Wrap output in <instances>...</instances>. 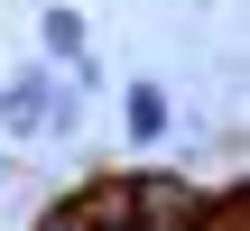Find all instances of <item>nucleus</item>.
<instances>
[{"label": "nucleus", "instance_id": "f257e3e1", "mask_svg": "<svg viewBox=\"0 0 250 231\" xmlns=\"http://www.w3.org/2000/svg\"><path fill=\"white\" fill-rule=\"evenodd\" d=\"M130 176V222L139 231H195L204 222V176H186V167H121Z\"/></svg>", "mask_w": 250, "mask_h": 231}, {"label": "nucleus", "instance_id": "f03ea898", "mask_svg": "<svg viewBox=\"0 0 250 231\" xmlns=\"http://www.w3.org/2000/svg\"><path fill=\"white\" fill-rule=\"evenodd\" d=\"M37 46H46V65H56L74 93H93V83H102V65H93V46H83V9L46 0V19H37Z\"/></svg>", "mask_w": 250, "mask_h": 231}, {"label": "nucleus", "instance_id": "7ed1b4c3", "mask_svg": "<svg viewBox=\"0 0 250 231\" xmlns=\"http://www.w3.org/2000/svg\"><path fill=\"white\" fill-rule=\"evenodd\" d=\"M56 65H19L9 83H0V130L9 139H46V111H56Z\"/></svg>", "mask_w": 250, "mask_h": 231}, {"label": "nucleus", "instance_id": "20e7f679", "mask_svg": "<svg viewBox=\"0 0 250 231\" xmlns=\"http://www.w3.org/2000/svg\"><path fill=\"white\" fill-rule=\"evenodd\" d=\"M121 130H130V148H158V139L176 130V102H167V83H148V74H139V83L121 93Z\"/></svg>", "mask_w": 250, "mask_h": 231}, {"label": "nucleus", "instance_id": "39448f33", "mask_svg": "<svg viewBox=\"0 0 250 231\" xmlns=\"http://www.w3.org/2000/svg\"><path fill=\"white\" fill-rule=\"evenodd\" d=\"M74 204H83V222H93V231L130 222V176H121V167H102V176H83V185H74Z\"/></svg>", "mask_w": 250, "mask_h": 231}, {"label": "nucleus", "instance_id": "423d86ee", "mask_svg": "<svg viewBox=\"0 0 250 231\" xmlns=\"http://www.w3.org/2000/svg\"><path fill=\"white\" fill-rule=\"evenodd\" d=\"M28 231H93V222H83V204H74V194H56V204H46Z\"/></svg>", "mask_w": 250, "mask_h": 231}]
</instances>
